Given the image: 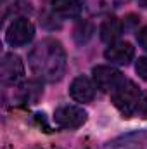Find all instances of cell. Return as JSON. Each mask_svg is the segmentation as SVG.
I'll return each instance as SVG.
<instances>
[{
    "mask_svg": "<svg viewBox=\"0 0 147 149\" xmlns=\"http://www.w3.org/2000/svg\"><path fill=\"white\" fill-rule=\"evenodd\" d=\"M30 68L45 81H59L66 73V50L61 42L45 38L30 52Z\"/></svg>",
    "mask_w": 147,
    "mask_h": 149,
    "instance_id": "1",
    "label": "cell"
},
{
    "mask_svg": "<svg viewBox=\"0 0 147 149\" xmlns=\"http://www.w3.org/2000/svg\"><path fill=\"white\" fill-rule=\"evenodd\" d=\"M140 88L130 81V80H125L114 92H112V104L116 106V109L123 114V118H132L135 113H137V106H139V101H140Z\"/></svg>",
    "mask_w": 147,
    "mask_h": 149,
    "instance_id": "2",
    "label": "cell"
},
{
    "mask_svg": "<svg viewBox=\"0 0 147 149\" xmlns=\"http://www.w3.org/2000/svg\"><path fill=\"white\" fill-rule=\"evenodd\" d=\"M35 37V26L30 19L26 17H19L16 21L10 23V26L7 28L5 40L10 47H23L28 45Z\"/></svg>",
    "mask_w": 147,
    "mask_h": 149,
    "instance_id": "3",
    "label": "cell"
},
{
    "mask_svg": "<svg viewBox=\"0 0 147 149\" xmlns=\"http://www.w3.org/2000/svg\"><path fill=\"white\" fill-rule=\"evenodd\" d=\"M87 118H88L87 111L83 108H80V106H73V104L59 106L54 111V121H55V125H59L61 128H68V130L80 128L87 121Z\"/></svg>",
    "mask_w": 147,
    "mask_h": 149,
    "instance_id": "4",
    "label": "cell"
},
{
    "mask_svg": "<svg viewBox=\"0 0 147 149\" xmlns=\"http://www.w3.org/2000/svg\"><path fill=\"white\" fill-rule=\"evenodd\" d=\"M92 74H94V83L97 85V88L104 92H114L126 80L119 70L112 66H95L92 70Z\"/></svg>",
    "mask_w": 147,
    "mask_h": 149,
    "instance_id": "5",
    "label": "cell"
},
{
    "mask_svg": "<svg viewBox=\"0 0 147 149\" xmlns=\"http://www.w3.org/2000/svg\"><path fill=\"white\" fill-rule=\"evenodd\" d=\"M0 76L5 85H17L24 78V64L19 56L16 54H5L2 57L0 64Z\"/></svg>",
    "mask_w": 147,
    "mask_h": 149,
    "instance_id": "6",
    "label": "cell"
},
{
    "mask_svg": "<svg viewBox=\"0 0 147 149\" xmlns=\"http://www.w3.org/2000/svg\"><path fill=\"white\" fill-rule=\"evenodd\" d=\"M106 59L112 64H119V66H126L130 64V61L135 56V49L132 43L128 42H118V43H111V47L104 52Z\"/></svg>",
    "mask_w": 147,
    "mask_h": 149,
    "instance_id": "7",
    "label": "cell"
},
{
    "mask_svg": "<svg viewBox=\"0 0 147 149\" xmlns=\"http://www.w3.org/2000/svg\"><path fill=\"white\" fill-rule=\"evenodd\" d=\"M104 149H147V130L121 135L112 142H107Z\"/></svg>",
    "mask_w": 147,
    "mask_h": 149,
    "instance_id": "8",
    "label": "cell"
},
{
    "mask_svg": "<svg viewBox=\"0 0 147 149\" xmlns=\"http://www.w3.org/2000/svg\"><path fill=\"white\" fill-rule=\"evenodd\" d=\"M69 95L76 102H90L95 97V87L87 76H76L69 85Z\"/></svg>",
    "mask_w": 147,
    "mask_h": 149,
    "instance_id": "9",
    "label": "cell"
},
{
    "mask_svg": "<svg viewBox=\"0 0 147 149\" xmlns=\"http://www.w3.org/2000/svg\"><path fill=\"white\" fill-rule=\"evenodd\" d=\"M121 31H123V23H121L118 17H114V16L107 17V19L101 24V30H99L101 40L106 42V43L116 42V40L119 38V35H121Z\"/></svg>",
    "mask_w": 147,
    "mask_h": 149,
    "instance_id": "10",
    "label": "cell"
},
{
    "mask_svg": "<svg viewBox=\"0 0 147 149\" xmlns=\"http://www.w3.org/2000/svg\"><path fill=\"white\" fill-rule=\"evenodd\" d=\"M52 10L61 17H78L81 14L80 0H52Z\"/></svg>",
    "mask_w": 147,
    "mask_h": 149,
    "instance_id": "11",
    "label": "cell"
},
{
    "mask_svg": "<svg viewBox=\"0 0 147 149\" xmlns=\"http://www.w3.org/2000/svg\"><path fill=\"white\" fill-rule=\"evenodd\" d=\"M23 101L24 102H30V104H35L38 99H40V95H42V85L37 83V81H28L24 87H23Z\"/></svg>",
    "mask_w": 147,
    "mask_h": 149,
    "instance_id": "12",
    "label": "cell"
},
{
    "mask_svg": "<svg viewBox=\"0 0 147 149\" xmlns=\"http://www.w3.org/2000/svg\"><path fill=\"white\" fill-rule=\"evenodd\" d=\"M92 33H94V28H92L90 23H80V26L74 30V38H76L78 43H85L92 37Z\"/></svg>",
    "mask_w": 147,
    "mask_h": 149,
    "instance_id": "13",
    "label": "cell"
},
{
    "mask_svg": "<svg viewBox=\"0 0 147 149\" xmlns=\"http://www.w3.org/2000/svg\"><path fill=\"white\" fill-rule=\"evenodd\" d=\"M87 5L92 12H104L112 5V0H87Z\"/></svg>",
    "mask_w": 147,
    "mask_h": 149,
    "instance_id": "14",
    "label": "cell"
},
{
    "mask_svg": "<svg viewBox=\"0 0 147 149\" xmlns=\"http://www.w3.org/2000/svg\"><path fill=\"white\" fill-rule=\"evenodd\" d=\"M135 71L142 80H147V57H139V61L135 64Z\"/></svg>",
    "mask_w": 147,
    "mask_h": 149,
    "instance_id": "15",
    "label": "cell"
},
{
    "mask_svg": "<svg viewBox=\"0 0 147 149\" xmlns=\"http://www.w3.org/2000/svg\"><path fill=\"white\" fill-rule=\"evenodd\" d=\"M135 114H139L142 118H147V94L140 95V101H139V106H137V113Z\"/></svg>",
    "mask_w": 147,
    "mask_h": 149,
    "instance_id": "16",
    "label": "cell"
},
{
    "mask_svg": "<svg viewBox=\"0 0 147 149\" xmlns=\"http://www.w3.org/2000/svg\"><path fill=\"white\" fill-rule=\"evenodd\" d=\"M137 42H139V45L147 50V26H144L142 30H139V33H137Z\"/></svg>",
    "mask_w": 147,
    "mask_h": 149,
    "instance_id": "17",
    "label": "cell"
},
{
    "mask_svg": "<svg viewBox=\"0 0 147 149\" xmlns=\"http://www.w3.org/2000/svg\"><path fill=\"white\" fill-rule=\"evenodd\" d=\"M139 3H140L142 7H147V0H139Z\"/></svg>",
    "mask_w": 147,
    "mask_h": 149,
    "instance_id": "18",
    "label": "cell"
},
{
    "mask_svg": "<svg viewBox=\"0 0 147 149\" xmlns=\"http://www.w3.org/2000/svg\"><path fill=\"white\" fill-rule=\"evenodd\" d=\"M33 149H38V148H33Z\"/></svg>",
    "mask_w": 147,
    "mask_h": 149,
    "instance_id": "19",
    "label": "cell"
}]
</instances>
